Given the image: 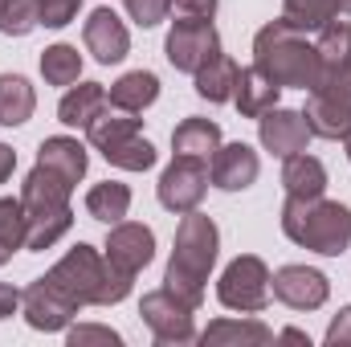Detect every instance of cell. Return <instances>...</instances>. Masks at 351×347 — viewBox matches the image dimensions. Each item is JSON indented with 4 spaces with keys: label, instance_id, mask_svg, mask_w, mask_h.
<instances>
[{
    "label": "cell",
    "instance_id": "6da1fadb",
    "mask_svg": "<svg viewBox=\"0 0 351 347\" xmlns=\"http://www.w3.org/2000/svg\"><path fill=\"white\" fill-rule=\"evenodd\" d=\"M221 254V229L213 217H204L200 208L196 213H184V221L176 225V241H172V258L164 270V290H172L180 302H188L192 311H200L204 302V282L217 265Z\"/></svg>",
    "mask_w": 351,
    "mask_h": 347
},
{
    "label": "cell",
    "instance_id": "7a4b0ae2",
    "mask_svg": "<svg viewBox=\"0 0 351 347\" xmlns=\"http://www.w3.org/2000/svg\"><path fill=\"white\" fill-rule=\"evenodd\" d=\"M45 278L62 294H70L78 307H119L131 294V286H135L131 274H123L119 265H110L106 254L86 246V241H78L66 258L53 261Z\"/></svg>",
    "mask_w": 351,
    "mask_h": 347
},
{
    "label": "cell",
    "instance_id": "3957f363",
    "mask_svg": "<svg viewBox=\"0 0 351 347\" xmlns=\"http://www.w3.org/2000/svg\"><path fill=\"white\" fill-rule=\"evenodd\" d=\"M254 66L282 90L286 86L311 90L315 78L323 74L315 41L302 29H294L286 16H278V21H269V25L258 29V37H254Z\"/></svg>",
    "mask_w": 351,
    "mask_h": 347
},
{
    "label": "cell",
    "instance_id": "277c9868",
    "mask_svg": "<svg viewBox=\"0 0 351 347\" xmlns=\"http://www.w3.org/2000/svg\"><path fill=\"white\" fill-rule=\"evenodd\" d=\"M282 233L323 258H343L351 250V208L327 196H286Z\"/></svg>",
    "mask_w": 351,
    "mask_h": 347
},
{
    "label": "cell",
    "instance_id": "5b68a950",
    "mask_svg": "<svg viewBox=\"0 0 351 347\" xmlns=\"http://www.w3.org/2000/svg\"><path fill=\"white\" fill-rule=\"evenodd\" d=\"M70 196H74L70 180H62L45 164H33V172L25 176V184H21V204H25V221H29L25 250L45 254V250H53L70 233V225H74Z\"/></svg>",
    "mask_w": 351,
    "mask_h": 347
},
{
    "label": "cell",
    "instance_id": "8992f818",
    "mask_svg": "<svg viewBox=\"0 0 351 347\" xmlns=\"http://www.w3.org/2000/svg\"><path fill=\"white\" fill-rule=\"evenodd\" d=\"M306 127L319 139H348L351 131V66L348 70H323L315 86L306 90Z\"/></svg>",
    "mask_w": 351,
    "mask_h": 347
},
{
    "label": "cell",
    "instance_id": "52a82bcc",
    "mask_svg": "<svg viewBox=\"0 0 351 347\" xmlns=\"http://www.w3.org/2000/svg\"><path fill=\"white\" fill-rule=\"evenodd\" d=\"M217 298L225 311H237V315H262L274 298L269 290V265L258 254H237L221 270V282H217Z\"/></svg>",
    "mask_w": 351,
    "mask_h": 347
},
{
    "label": "cell",
    "instance_id": "ba28073f",
    "mask_svg": "<svg viewBox=\"0 0 351 347\" xmlns=\"http://www.w3.org/2000/svg\"><path fill=\"white\" fill-rule=\"evenodd\" d=\"M213 53H221V33L208 16H176L164 37V58L180 74H196Z\"/></svg>",
    "mask_w": 351,
    "mask_h": 347
},
{
    "label": "cell",
    "instance_id": "9c48e42d",
    "mask_svg": "<svg viewBox=\"0 0 351 347\" xmlns=\"http://www.w3.org/2000/svg\"><path fill=\"white\" fill-rule=\"evenodd\" d=\"M139 315H143L147 331L156 335V344H164V347H180V344H196V339H200V331H196V323H192L196 311H192L188 302H180L172 290H164V286L143 294Z\"/></svg>",
    "mask_w": 351,
    "mask_h": 347
},
{
    "label": "cell",
    "instance_id": "30bf717a",
    "mask_svg": "<svg viewBox=\"0 0 351 347\" xmlns=\"http://www.w3.org/2000/svg\"><path fill=\"white\" fill-rule=\"evenodd\" d=\"M156 192H160V204L168 213H176V217L196 213L204 192H208V164L204 160H188V156H172V164L160 172Z\"/></svg>",
    "mask_w": 351,
    "mask_h": 347
},
{
    "label": "cell",
    "instance_id": "8fae6325",
    "mask_svg": "<svg viewBox=\"0 0 351 347\" xmlns=\"http://www.w3.org/2000/svg\"><path fill=\"white\" fill-rule=\"evenodd\" d=\"M82 307L70 298V294H62L49 278H37V282H29L25 290H21V315H25V323L33 327V331H66L70 323H74V315H78Z\"/></svg>",
    "mask_w": 351,
    "mask_h": 347
},
{
    "label": "cell",
    "instance_id": "7c38bea8",
    "mask_svg": "<svg viewBox=\"0 0 351 347\" xmlns=\"http://www.w3.org/2000/svg\"><path fill=\"white\" fill-rule=\"evenodd\" d=\"M269 290L290 311H319L331 298V278L315 265H282L278 274H269Z\"/></svg>",
    "mask_w": 351,
    "mask_h": 347
},
{
    "label": "cell",
    "instance_id": "4fadbf2b",
    "mask_svg": "<svg viewBox=\"0 0 351 347\" xmlns=\"http://www.w3.org/2000/svg\"><path fill=\"white\" fill-rule=\"evenodd\" d=\"M102 254H106L110 265H119L123 274L139 278V270H147L152 258H156V233L147 225H139V221H119V225H110Z\"/></svg>",
    "mask_w": 351,
    "mask_h": 347
},
{
    "label": "cell",
    "instance_id": "5bb4252c",
    "mask_svg": "<svg viewBox=\"0 0 351 347\" xmlns=\"http://www.w3.org/2000/svg\"><path fill=\"white\" fill-rule=\"evenodd\" d=\"M311 127H306V115L302 110H290V106H274L258 119V143H262L269 156L286 160V156H298L306 152L311 143Z\"/></svg>",
    "mask_w": 351,
    "mask_h": 347
},
{
    "label": "cell",
    "instance_id": "9a60e30c",
    "mask_svg": "<svg viewBox=\"0 0 351 347\" xmlns=\"http://www.w3.org/2000/svg\"><path fill=\"white\" fill-rule=\"evenodd\" d=\"M82 41H86V49L94 53L98 66H119L131 53V33L110 8H94L90 12L86 25H82Z\"/></svg>",
    "mask_w": 351,
    "mask_h": 347
},
{
    "label": "cell",
    "instance_id": "2e32d148",
    "mask_svg": "<svg viewBox=\"0 0 351 347\" xmlns=\"http://www.w3.org/2000/svg\"><path fill=\"white\" fill-rule=\"evenodd\" d=\"M262 172V160L250 143H221L217 156L208 160V180L221 188V192H245Z\"/></svg>",
    "mask_w": 351,
    "mask_h": 347
},
{
    "label": "cell",
    "instance_id": "e0dca14e",
    "mask_svg": "<svg viewBox=\"0 0 351 347\" xmlns=\"http://www.w3.org/2000/svg\"><path fill=\"white\" fill-rule=\"evenodd\" d=\"M37 164L53 168L62 180H70V184L78 188V180H82L86 168H90L86 143H78L74 135H49V139H41V147H37Z\"/></svg>",
    "mask_w": 351,
    "mask_h": 347
},
{
    "label": "cell",
    "instance_id": "ac0fdd59",
    "mask_svg": "<svg viewBox=\"0 0 351 347\" xmlns=\"http://www.w3.org/2000/svg\"><path fill=\"white\" fill-rule=\"evenodd\" d=\"M204 347H265L274 344V331L265 327L262 319H217L200 331Z\"/></svg>",
    "mask_w": 351,
    "mask_h": 347
},
{
    "label": "cell",
    "instance_id": "d6986e66",
    "mask_svg": "<svg viewBox=\"0 0 351 347\" xmlns=\"http://www.w3.org/2000/svg\"><path fill=\"white\" fill-rule=\"evenodd\" d=\"M156 98H160V78L152 70H127L119 82H110V90H106V106L127 110V115H143Z\"/></svg>",
    "mask_w": 351,
    "mask_h": 347
},
{
    "label": "cell",
    "instance_id": "ffe728a7",
    "mask_svg": "<svg viewBox=\"0 0 351 347\" xmlns=\"http://www.w3.org/2000/svg\"><path fill=\"white\" fill-rule=\"evenodd\" d=\"M102 110H106V86L102 82H82V78L74 86H66L62 102H58V119L66 127H90Z\"/></svg>",
    "mask_w": 351,
    "mask_h": 347
},
{
    "label": "cell",
    "instance_id": "44dd1931",
    "mask_svg": "<svg viewBox=\"0 0 351 347\" xmlns=\"http://www.w3.org/2000/svg\"><path fill=\"white\" fill-rule=\"evenodd\" d=\"M237 74H241V66L229 58V53H213L196 74H192V82H196V94L204 98V102H233V90H237Z\"/></svg>",
    "mask_w": 351,
    "mask_h": 347
},
{
    "label": "cell",
    "instance_id": "7402d4cb",
    "mask_svg": "<svg viewBox=\"0 0 351 347\" xmlns=\"http://www.w3.org/2000/svg\"><path fill=\"white\" fill-rule=\"evenodd\" d=\"M217 147H221V127H217L213 119L192 115V119H184L172 131V152L176 156H188V160H204V164H208V160L217 156Z\"/></svg>",
    "mask_w": 351,
    "mask_h": 347
},
{
    "label": "cell",
    "instance_id": "603a6c76",
    "mask_svg": "<svg viewBox=\"0 0 351 347\" xmlns=\"http://www.w3.org/2000/svg\"><path fill=\"white\" fill-rule=\"evenodd\" d=\"M278 94H282V86H274L258 66H250V70H241V74H237L233 102H237V110H241L245 119H262L265 110H274V106H278Z\"/></svg>",
    "mask_w": 351,
    "mask_h": 347
},
{
    "label": "cell",
    "instance_id": "cb8c5ba5",
    "mask_svg": "<svg viewBox=\"0 0 351 347\" xmlns=\"http://www.w3.org/2000/svg\"><path fill=\"white\" fill-rule=\"evenodd\" d=\"M282 188L286 196H323L327 192V168L323 160L298 152V156H286L282 160Z\"/></svg>",
    "mask_w": 351,
    "mask_h": 347
},
{
    "label": "cell",
    "instance_id": "d4e9b609",
    "mask_svg": "<svg viewBox=\"0 0 351 347\" xmlns=\"http://www.w3.org/2000/svg\"><path fill=\"white\" fill-rule=\"evenodd\" d=\"M37 110V90L25 74H0V127H21Z\"/></svg>",
    "mask_w": 351,
    "mask_h": 347
},
{
    "label": "cell",
    "instance_id": "484cf974",
    "mask_svg": "<svg viewBox=\"0 0 351 347\" xmlns=\"http://www.w3.org/2000/svg\"><path fill=\"white\" fill-rule=\"evenodd\" d=\"M86 213L94 217V221H102L106 229L119 225V221H127V213H131V188L119 184V180L94 184V188L86 192Z\"/></svg>",
    "mask_w": 351,
    "mask_h": 347
},
{
    "label": "cell",
    "instance_id": "4316f807",
    "mask_svg": "<svg viewBox=\"0 0 351 347\" xmlns=\"http://www.w3.org/2000/svg\"><path fill=\"white\" fill-rule=\"evenodd\" d=\"M143 131V119H135V115H127V110H114V106H106L94 123L86 127V143L94 152H106V147H114V143H123V139H131V135H139Z\"/></svg>",
    "mask_w": 351,
    "mask_h": 347
},
{
    "label": "cell",
    "instance_id": "83f0119b",
    "mask_svg": "<svg viewBox=\"0 0 351 347\" xmlns=\"http://www.w3.org/2000/svg\"><path fill=\"white\" fill-rule=\"evenodd\" d=\"M315 33H319L315 37V49H319L323 70H348L351 66V21L335 16V21L319 25Z\"/></svg>",
    "mask_w": 351,
    "mask_h": 347
},
{
    "label": "cell",
    "instance_id": "f1b7e54d",
    "mask_svg": "<svg viewBox=\"0 0 351 347\" xmlns=\"http://www.w3.org/2000/svg\"><path fill=\"white\" fill-rule=\"evenodd\" d=\"M25 241H29V221L21 196H0V265H8L16 250H25Z\"/></svg>",
    "mask_w": 351,
    "mask_h": 347
},
{
    "label": "cell",
    "instance_id": "f546056e",
    "mask_svg": "<svg viewBox=\"0 0 351 347\" xmlns=\"http://www.w3.org/2000/svg\"><path fill=\"white\" fill-rule=\"evenodd\" d=\"M41 78H45V86H74L82 78V53H78V45H66V41L49 45L41 53Z\"/></svg>",
    "mask_w": 351,
    "mask_h": 347
},
{
    "label": "cell",
    "instance_id": "4dcf8cb0",
    "mask_svg": "<svg viewBox=\"0 0 351 347\" xmlns=\"http://www.w3.org/2000/svg\"><path fill=\"white\" fill-rule=\"evenodd\" d=\"M343 4H348V0H282V16H286L294 29L315 33L319 25L343 16Z\"/></svg>",
    "mask_w": 351,
    "mask_h": 347
},
{
    "label": "cell",
    "instance_id": "1f68e13d",
    "mask_svg": "<svg viewBox=\"0 0 351 347\" xmlns=\"http://www.w3.org/2000/svg\"><path fill=\"white\" fill-rule=\"evenodd\" d=\"M102 160H106L110 168H123V172H147V168H156L160 152H156V147H152V139H143V131H139V135H131V139H123V143L106 147V152H102Z\"/></svg>",
    "mask_w": 351,
    "mask_h": 347
},
{
    "label": "cell",
    "instance_id": "d6a6232c",
    "mask_svg": "<svg viewBox=\"0 0 351 347\" xmlns=\"http://www.w3.org/2000/svg\"><path fill=\"white\" fill-rule=\"evenodd\" d=\"M41 25V0H0V33L29 37Z\"/></svg>",
    "mask_w": 351,
    "mask_h": 347
},
{
    "label": "cell",
    "instance_id": "836d02e7",
    "mask_svg": "<svg viewBox=\"0 0 351 347\" xmlns=\"http://www.w3.org/2000/svg\"><path fill=\"white\" fill-rule=\"evenodd\" d=\"M123 4H127V16H131L139 29H156V25H164L168 12H172L168 0H123Z\"/></svg>",
    "mask_w": 351,
    "mask_h": 347
},
{
    "label": "cell",
    "instance_id": "e575fe53",
    "mask_svg": "<svg viewBox=\"0 0 351 347\" xmlns=\"http://www.w3.org/2000/svg\"><path fill=\"white\" fill-rule=\"evenodd\" d=\"M82 0H41V25L45 29H66L78 16Z\"/></svg>",
    "mask_w": 351,
    "mask_h": 347
},
{
    "label": "cell",
    "instance_id": "d590c367",
    "mask_svg": "<svg viewBox=\"0 0 351 347\" xmlns=\"http://www.w3.org/2000/svg\"><path fill=\"white\" fill-rule=\"evenodd\" d=\"M66 339L70 347H82V344H110L119 347V331H110V327H94V323H78V327H66Z\"/></svg>",
    "mask_w": 351,
    "mask_h": 347
},
{
    "label": "cell",
    "instance_id": "8d00e7d4",
    "mask_svg": "<svg viewBox=\"0 0 351 347\" xmlns=\"http://www.w3.org/2000/svg\"><path fill=\"white\" fill-rule=\"evenodd\" d=\"M323 344H327V347H351V307H343V311L331 319V327H327Z\"/></svg>",
    "mask_w": 351,
    "mask_h": 347
},
{
    "label": "cell",
    "instance_id": "74e56055",
    "mask_svg": "<svg viewBox=\"0 0 351 347\" xmlns=\"http://www.w3.org/2000/svg\"><path fill=\"white\" fill-rule=\"evenodd\" d=\"M176 16H217V0H168Z\"/></svg>",
    "mask_w": 351,
    "mask_h": 347
},
{
    "label": "cell",
    "instance_id": "f35d334b",
    "mask_svg": "<svg viewBox=\"0 0 351 347\" xmlns=\"http://www.w3.org/2000/svg\"><path fill=\"white\" fill-rule=\"evenodd\" d=\"M21 311V290L16 286H8V282H0V323L4 319H12Z\"/></svg>",
    "mask_w": 351,
    "mask_h": 347
},
{
    "label": "cell",
    "instance_id": "ab89813d",
    "mask_svg": "<svg viewBox=\"0 0 351 347\" xmlns=\"http://www.w3.org/2000/svg\"><path fill=\"white\" fill-rule=\"evenodd\" d=\"M12 172H16V152H12L8 143H0V184H4Z\"/></svg>",
    "mask_w": 351,
    "mask_h": 347
},
{
    "label": "cell",
    "instance_id": "60d3db41",
    "mask_svg": "<svg viewBox=\"0 0 351 347\" xmlns=\"http://www.w3.org/2000/svg\"><path fill=\"white\" fill-rule=\"evenodd\" d=\"M274 339H282V344H306V347H311V335H306V331H294V327H290V331H282V335H274Z\"/></svg>",
    "mask_w": 351,
    "mask_h": 347
},
{
    "label": "cell",
    "instance_id": "b9f144b4",
    "mask_svg": "<svg viewBox=\"0 0 351 347\" xmlns=\"http://www.w3.org/2000/svg\"><path fill=\"white\" fill-rule=\"evenodd\" d=\"M343 147H348V160H351V131H348V139H343Z\"/></svg>",
    "mask_w": 351,
    "mask_h": 347
},
{
    "label": "cell",
    "instance_id": "7bdbcfd3",
    "mask_svg": "<svg viewBox=\"0 0 351 347\" xmlns=\"http://www.w3.org/2000/svg\"><path fill=\"white\" fill-rule=\"evenodd\" d=\"M343 16H351V0H348V4H343Z\"/></svg>",
    "mask_w": 351,
    "mask_h": 347
}]
</instances>
